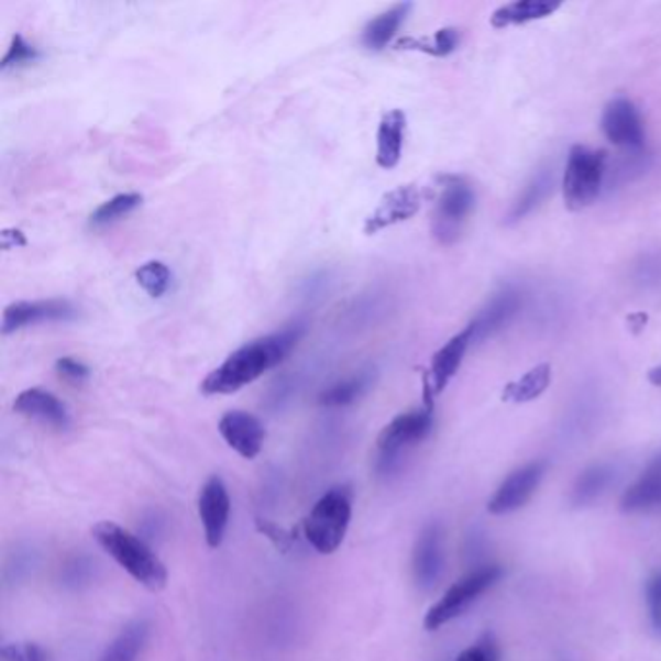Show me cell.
Wrapping results in <instances>:
<instances>
[{
  "mask_svg": "<svg viewBox=\"0 0 661 661\" xmlns=\"http://www.w3.org/2000/svg\"><path fill=\"white\" fill-rule=\"evenodd\" d=\"M301 335V324H295L241 345L220 367L213 368L212 373L206 376L200 384V390L208 396L238 393L245 388L246 384L258 381L269 368L278 367L299 343Z\"/></svg>",
  "mask_w": 661,
  "mask_h": 661,
  "instance_id": "cell-1",
  "label": "cell"
},
{
  "mask_svg": "<svg viewBox=\"0 0 661 661\" xmlns=\"http://www.w3.org/2000/svg\"><path fill=\"white\" fill-rule=\"evenodd\" d=\"M91 533L107 555L113 557L119 566L142 586L152 592L165 588L167 569L139 536L114 522L96 524Z\"/></svg>",
  "mask_w": 661,
  "mask_h": 661,
  "instance_id": "cell-2",
  "label": "cell"
},
{
  "mask_svg": "<svg viewBox=\"0 0 661 661\" xmlns=\"http://www.w3.org/2000/svg\"><path fill=\"white\" fill-rule=\"evenodd\" d=\"M352 522V491L334 487L319 498L305 518V538L320 555H332L340 548Z\"/></svg>",
  "mask_w": 661,
  "mask_h": 661,
  "instance_id": "cell-3",
  "label": "cell"
},
{
  "mask_svg": "<svg viewBox=\"0 0 661 661\" xmlns=\"http://www.w3.org/2000/svg\"><path fill=\"white\" fill-rule=\"evenodd\" d=\"M609 155L605 150L574 146L566 159L563 177L564 205L584 210L596 202L607 179Z\"/></svg>",
  "mask_w": 661,
  "mask_h": 661,
  "instance_id": "cell-4",
  "label": "cell"
},
{
  "mask_svg": "<svg viewBox=\"0 0 661 661\" xmlns=\"http://www.w3.org/2000/svg\"><path fill=\"white\" fill-rule=\"evenodd\" d=\"M439 198L434 202L433 238L441 245L456 243L464 223L474 210L475 192L472 185L462 177L444 175L439 180Z\"/></svg>",
  "mask_w": 661,
  "mask_h": 661,
  "instance_id": "cell-5",
  "label": "cell"
},
{
  "mask_svg": "<svg viewBox=\"0 0 661 661\" xmlns=\"http://www.w3.org/2000/svg\"><path fill=\"white\" fill-rule=\"evenodd\" d=\"M500 576H503V569L497 564H487L470 572L427 612L423 620L425 629L439 630L450 620L464 615L470 609V605L477 602V597L497 584Z\"/></svg>",
  "mask_w": 661,
  "mask_h": 661,
  "instance_id": "cell-6",
  "label": "cell"
},
{
  "mask_svg": "<svg viewBox=\"0 0 661 661\" xmlns=\"http://www.w3.org/2000/svg\"><path fill=\"white\" fill-rule=\"evenodd\" d=\"M433 429V408L414 409L401 416L394 417L390 423L384 427L376 449H378V467L383 472H393L400 456L406 450L416 447L427 439V434Z\"/></svg>",
  "mask_w": 661,
  "mask_h": 661,
  "instance_id": "cell-7",
  "label": "cell"
},
{
  "mask_svg": "<svg viewBox=\"0 0 661 661\" xmlns=\"http://www.w3.org/2000/svg\"><path fill=\"white\" fill-rule=\"evenodd\" d=\"M546 472H548L546 460H536V462L515 470L505 482L498 485L495 495L491 497L489 505H487L491 515H510V513L526 507L530 503V498L536 495Z\"/></svg>",
  "mask_w": 661,
  "mask_h": 661,
  "instance_id": "cell-8",
  "label": "cell"
},
{
  "mask_svg": "<svg viewBox=\"0 0 661 661\" xmlns=\"http://www.w3.org/2000/svg\"><path fill=\"white\" fill-rule=\"evenodd\" d=\"M602 129L605 139L613 146L623 147L627 152L645 150V121L630 99L617 98L607 103L602 117Z\"/></svg>",
  "mask_w": 661,
  "mask_h": 661,
  "instance_id": "cell-9",
  "label": "cell"
},
{
  "mask_svg": "<svg viewBox=\"0 0 661 661\" xmlns=\"http://www.w3.org/2000/svg\"><path fill=\"white\" fill-rule=\"evenodd\" d=\"M472 343H474V332H472V328L465 327L462 332L452 335L449 342L434 353L429 375L425 376V406L427 408H433L434 396L441 394L449 386L450 381L456 376L458 368L462 365L465 353Z\"/></svg>",
  "mask_w": 661,
  "mask_h": 661,
  "instance_id": "cell-10",
  "label": "cell"
},
{
  "mask_svg": "<svg viewBox=\"0 0 661 661\" xmlns=\"http://www.w3.org/2000/svg\"><path fill=\"white\" fill-rule=\"evenodd\" d=\"M76 319V307L66 299H42V301H18L2 312V334L9 335L22 328L42 322H66Z\"/></svg>",
  "mask_w": 661,
  "mask_h": 661,
  "instance_id": "cell-11",
  "label": "cell"
},
{
  "mask_svg": "<svg viewBox=\"0 0 661 661\" xmlns=\"http://www.w3.org/2000/svg\"><path fill=\"white\" fill-rule=\"evenodd\" d=\"M423 202V195L416 185H401L386 192L375 210L365 220V233L376 235L384 229L398 225L401 221H408L419 212Z\"/></svg>",
  "mask_w": 661,
  "mask_h": 661,
  "instance_id": "cell-12",
  "label": "cell"
},
{
  "mask_svg": "<svg viewBox=\"0 0 661 661\" xmlns=\"http://www.w3.org/2000/svg\"><path fill=\"white\" fill-rule=\"evenodd\" d=\"M229 513H231V498L228 487L218 475L210 477L198 497V515L205 526L206 543L212 549H218L225 538L228 530Z\"/></svg>",
  "mask_w": 661,
  "mask_h": 661,
  "instance_id": "cell-13",
  "label": "cell"
},
{
  "mask_svg": "<svg viewBox=\"0 0 661 661\" xmlns=\"http://www.w3.org/2000/svg\"><path fill=\"white\" fill-rule=\"evenodd\" d=\"M524 305V294L516 287L507 286L493 294L489 301L475 315L474 320L467 324L474 332V343L483 342L498 330L508 327Z\"/></svg>",
  "mask_w": 661,
  "mask_h": 661,
  "instance_id": "cell-14",
  "label": "cell"
},
{
  "mask_svg": "<svg viewBox=\"0 0 661 661\" xmlns=\"http://www.w3.org/2000/svg\"><path fill=\"white\" fill-rule=\"evenodd\" d=\"M444 571L442 530L437 522L427 524L414 549V579L421 590H433Z\"/></svg>",
  "mask_w": 661,
  "mask_h": 661,
  "instance_id": "cell-15",
  "label": "cell"
},
{
  "mask_svg": "<svg viewBox=\"0 0 661 661\" xmlns=\"http://www.w3.org/2000/svg\"><path fill=\"white\" fill-rule=\"evenodd\" d=\"M221 439L228 442L229 449L235 450L239 456L253 460L261 454L264 441H266V431L262 427L258 417L251 416L246 411H228L221 416L220 425Z\"/></svg>",
  "mask_w": 661,
  "mask_h": 661,
  "instance_id": "cell-16",
  "label": "cell"
},
{
  "mask_svg": "<svg viewBox=\"0 0 661 661\" xmlns=\"http://www.w3.org/2000/svg\"><path fill=\"white\" fill-rule=\"evenodd\" d=\"M14 411L20 416L33 419L37 423L49 425L53 429H66L70 425V416L65 404L55 394L43 388H27L18 394Z\"/></svg>",
  "mask_w": 661,
  "mask_h": 661,
  "instance_id": "cell-17",
  "label": "cell"
},
{
  "mask_svg": "<svg viewBox=\"0 0 661 661\" xmlns=\"http://www.w3.org/2000/svg\"><path fill=\"white\" fill-rule=\"evenodd\" d=\"M656 507H661V452L652 458L642 475L620 497V510L627 515Z\"/></svg>",
  "mask_w": 661,
  "mask_h": 661,
  "instance_id": "cell-18",
  "label": "cell"
},
{
  "mask_svg": "<svg viewBox=\"0 0 661 661\" xmlns=\"http://www.w3.org/2000/svg\"><path fill=\"white\" fill-rule=\"evenodd\" d=\"M408 119L401 109H393L384 113L376 132V164L383 169H394L400 164L406 140Z\"/></svg>",
  "mask_w": 661,
  "mask_h": 661,
  "instance_id": "cell-19",
  "label": "cell"
},
{
  "mask_svg": "<svg viewBox=\"0 0 661 661\" xmlns=\"http://www.w3.org/2000/svg\"><path fill=\"white\" fill-rule=\"evenodd\" d=\"M555 187V172L553 167H541L533 177H531L526 187L522 188V192L516 197L515 202L508 210L505 223L507 225H515L518 221H522L524 218H528L533 210H538L539 206L543 205V200L553 192Z\"/></svg>",
  "mask_w": 661,
  "mask_h": 661,
  "instance_id": "cell-20",
  "label": "cell"
},
{
  "mask_svg": "<svg viewBox=\"0 0 661 661\" xmlns=\"http://www.w3.org/2000/svg\"><path fill=\"white\" fill-rule=\"evenodd\" d=\"M561 0H516L503 4L500 9L493 12L491 25L497 30H505L510 25H522L533 20H543V18L555 14L561 9Z\"/></svg>",
  "mask_w": 661,
  "mask_h": 661,
  "instance_id": "cell-21",
  "label": "cell"
},
{
  "mask_svg": "<svg viewBox=\"0 0 661 661\" xmlns=\"http://www.w3.org/2000/svg\"><path fill=\"white\" fill-rule=\"evenodd\" d=\"M411 4L409 2H400V4H394L393 9L384 10L383 14L373 18L361 35V42L363 45L371 51H381L393 42L394 35L398 33L401 24L406 22V18L411 12Z\"/></svg>",
  "mask_w": 661,
  "mask_h": 661,
  "instance_id": "cell-22",
  "label": "cell"
},
{
  "mask_svg": "<svg viewBox=\"0 0 661 661\" xmlns=\"http://www.w3.org/2000/svg\"><path fill=\"white\" fill-rule=\"evenodd\" d=\"M150 638V623L136 619L129 623L119 637L107 646L99 661H139L140 653L146 648Z\"/></svg>",
  "mask_w": 661,
  "mask_h": 661,
  "instance_id": "cell-23",
  "label": "cell"
},
{
  "mask_svg": "<svg viewBox=\"0 0 661 661\" xmlns=\"http://www.w3.org/2000/svg\"><path fill=\"white\" fill-rule=\"evenodd\" d=\"M615 482V470L609 464L590 465L579 475L571 491V503L574 507H588L609 489Z\"/></svg>",
  "mask_w": 661,
  "mask_h": 661,
  "instance_id": "cell-24",
  "label": "cell"
},
{
  "mask_svg": "<svg viewBox=\"0 0 661 661\" xmlns=\"http://www.w3.org/2000/svg\"><path fill=\"white\" fill-rule=\"evenodd\" d=\"M549 384H551V365L541 363V365L530 368L526 375L508 383L503 390V400L513 401V404L536 400L548 390Z\"/></svg>",
  "mask_w": 661,
  "mask_h": 661,
  "instance_id": "cell-25",
  "label": "cell"
},
{
  "mask_svg": "<svg viewBox=\"0 0 661 661\" xmlns=\"http://www.w3.org/2000/svg\"><path fill=\"white\" fill-rule=\"evenodd\" d=\"M371 383H373V375H371V371H365V373H360V375L352 376V378H345L342 383L332 384L330 388L320 394V406H327V408L350 406L367 393Z\"/></svg>",
  "mask_w": 661,
  "mask_h": 661,
  "instance_id": "cell-26",
  "label": "cell"
},
{
  "mask_svg": "<svg viewBox=\"0 0 661 661\" xmlns=\"http://www.w3.org/2000/svg\"><path fill=\"white\" fill-rule=\"evenodd\" d=\"M460 45V32L456 27H442L429 37H406L398 42V49L421 51L431 57H449Z\"/></svg>",
  "mask_w": 661,
  "mask_h": 661,
  "instance_id": "cell-27",
  "label": "cell"
},
{
  "mask_svg": "<svg viewBox=\"0 0 661 661\" xmlns=\"http://www.w3.org/2000/svg\"><path fill=\"white\" fill-rule=\"evenodd\" d=\"M650 162H652V157L650 154H646L645 150L620 155L619 159H615L613 164L609 162L605 187H620V185H627L630 180L637 179L640 175H645L646 169L650 167Z\"/></svg>",
  "mask_w": 661,
  "mask_h": 661,
  "instance_id": "cell-28",
  "label": "cell"
},
{
  "mask_svg": "<svg viewBox=\"0 0 661 661\" xmlns=\"http://www.w3.org/2000/svg\"><path fill=\"white\" fill-rule=\"evenodd\" d=\"M142 195L139 192H124L109 198L103 205L98 206L90 216V228L99 229L111 225L114 221L123 220L129 213L134 212L142 205Z\"/></svg>",
  "mask_w": 661,
  "mask_h": 661,
  "instance_id": "cell-29",
  "label": "cell"
},
{
  "mask_svg": "<svg viewBox=\"0 0 661 661\" xmlns=\"http://www.w3.org/2000/svg\"><path fill=\"white\" fill-rule=\"evenodd\" d=\"M134 278L152 299H159L172 286V269L162 261H150L136 269Z\"/></svg>",
  "mask_w": 661,
  "mask_h": 661,
  "instance_id": "cell-30",
  "label": "cell"
},
{
  "mask_svg": "<svg viewBox=\"0 0 661 661\" xmlns=\"http://www.w3.org/2000/svg\"><path fill=\"white\" fill-rule=\"evenodd\" d=\"M40 57H42L40 49H37L35 45H32V43L25 42L24 35L16 33V35L12 37V42H10L7 55L0 60V68H2V70H9V68H16V66L33 63V60H37Z\"/></svg>",
  "mask_w": 661,
  "mask_h": 661,
  "instance_id": "cell-31",
  "label": "cell"
},
{
  "mask_svg": "<svg viewBox=\"0 0 661 661\" xmlns=\"http://www.w3.org/2000/svg\"><path fill=\"white\" fill-rule=\"evenodd\" d=\"M500 660V650L495 635L485 632L474 646L458 656L456 661H498Z\"/></svg>",
  "mask_w": 661,
  "mask_h": 661,
  "instance_id": "cell-32",
  "label": "cell"
},
{
  "mask_svg": "<svg viewBox=\"0 0 661 661\" xmlns=\"http://www.w3.org/2000/svg\"><path fill=\"white\" fill-rule=\"evenodd\" d=\"M254 526H256V531L262 533L264 538H268L272 541V546L282 551V553H287V551H291V548H294L291 531H287L286 528H282L278 524L266 520V518H256Z\"/></svg>",
  "mask_w": 661,
  "mask_h": 661,
  "instance_id": "cell-33",
  "label": "cell"
},
{
  "mask_svg": "<svg viewBox=\"0 0 661 661\" xmlns=\"http://www.w3.org/2000/svg\"><path fill=\"white\" fill-rule=\"evenodd\" d=\"M646 604L653 632L661 637V572H656L646 584Z\"/></svg>",
  "mask_w": 661,
  "mask_h": 661,
  "instance_id": "cell-34",
  "label": "cell"
},
{
  "mask_svg": "<svg viewBox=\"0 0 661 661\" xmlns=\"http://www.w3.org/2000/svg\"><path fill=\"white\" fill-rule=\"evenodd\" d=\"M4 661H47V652L35 642H18L2 648Z\"/></svg>",
  "mask_w": 661,
  "mask_h": 661,
  "instance_id": "cell-35",
  "label": "cell"
},
{
  "mask_svg": "<svg viewBox=\"0 0 661 661\" xmlns=\"http://www.w3.org/2000/svg\"><path fill=\"white\" fill-rule=\"evenodd\" d=\"M55 371L60 378H65L66 383L70 384H84L90 378V368L86 367L82 361L74 360V357L57 360Z\"/></svg>",
  "mask_w": 661,
  "mask_h": 661,
  "instance_id": "cell-36",
  "label": "cell"
},
{
  "mask_svg": "<svg viewBox=\"0 0 661 661\" xmlns=\"http://www.w3.org/2000/svg\"><path fill=\"white\" fill-rule=\"evenodd\" d=\"M648 381H650L653 386H661V365L660 367L652 368V371L648 373Z\"/></svg>",
  "mask_w": 661,
  "mask_h": 661,
  "instance_id": "cell-37",
  "label": "cell"
}]
</instances>
